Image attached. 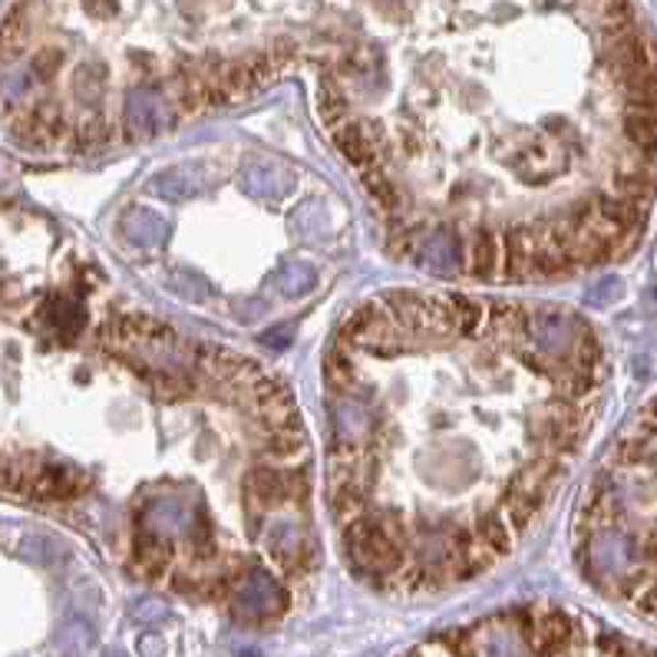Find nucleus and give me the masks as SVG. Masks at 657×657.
<instances>
[{"instance_id":"f257e3e1","label":"nucleus","mask_w":657,"mask_h":657,"mask_svg":"<svg viewBox=\"0 0 657 657\" xmlns=\"http://www.w3.org/2000/svg\"><path fill=\"white\" fill-rule=\"evenodd\" d=\"M617 502H657V396L640 409L631 432H624L611 452V466L594 482ZM584 538L588 571L611 581L624 598L657 578V515L637 528L591 532Z\"/></svg>"},{"instance_id":"f03ea898","label":"nucleus","mask_w":657,"mask_h":657,"mask_svg":"<svg viewBox=\"0 0 657 657\" xmlns=\"http://www.w3.org/2000/svg\"><path fill=\"white\" fill-rule=\"evenodd\" d=\"M343 538H347V555L357 568V574H363V578H390L406 568V545H399L396 538H390L383 532L373 508H366L363 515L347 522Z\"/></svg>"},{"instance_id":"7ed1b4c3","label":"nucleus","mask_w":657,"mask_h":657,"mask_svg":"<svg viewBox=\"0 0 657 657\" xmlns=\"http://www.w3.org/2000/svg\"><path fill=\"white\" fill-rule=\"evenodd\" d=\"M340 343H353L373 357H396L409 350V337L403 333V327L386 314V307L376 300H363L357 304L343 324H340Z\"/></svg>"},{"instance_id":"20e7f679","label":"nucleus","mask_w":657,"mask_h":657,"mask_svg":"<svg viewBox=\"0 0 657 657\" xmlns=\"http://www.w3.org/2000/svg\"><path fill=\"white\" fill-rule=\"evenodd\" d=\"M23 475H26V489H23V495L46 499V502L76 499V495H83V492L92 485L89 472H83L79 466L40 462V459H33V456H23Z\"/></svg>"},{"instance_id":"39448f33","label":"nucleus","mask_w":657,"mask_h":657,"mask_svg":"<svg viewBox=\"0 0 657 657\" xmlns=\"http://www.w3.org/2000/svg\"><path fill=\"white\" fill-rule=\"evenodd\" d=\"M287 604V594L281 591V584L264 574V571H248L238 588H234V614L248 617V621H264L281 614Z\"/></svg>"},{"instance_id":"423d86ee","label":"nucleus","mask_w":657,"mask_h":657,"mask_svg":"<svg viewBox=\"0 0 657 657\" xmlns=\"http://www.w3.org/2000/svg\"><path fill=\"white\" fill-rule=\"evenodd\" d=\"M330 139H333L337 152H340L357 172L376 165L380 145H376V135L370 132V125H363V122H340V125H333V135H330Z\"/></svg>"},{"instance_id":"0eeeda50","label":"nucleus","mask_w":657,"mask_h":657,"mask_svg":"<svg viewBox=\"0 0 657 657\" xmlns=\"http://www.w3.org/2000/svg\"><path fill=\"white\" fill-rule=\"evenodd\" d=\"M499 274L505 281H525L528 274V254H532V238H528V225H508L499 234Z\"/></svg>"},{"instance_id":"6e6552de","label":"nucleus","mask_w":657,"mask_h":657,"mask_svg":"<svg viewBox=\"0 0 657 657\" xmlns=\"http://www.w3.org/2000/svg\"><path fill=\"white\" fill-rule=\"evenodd\" d=\"M499 231L495 228H475L466 248V274L472 281H492L499 274Z\"/></svg>"},{"instance_id":"1a4fd4ad","label":"nucleus","mask_w":657,"mask_h":657,"mask_svg":"<svg viewBox=\"0 0 657 657\" xmlns=\"http://www.w3.org/2000/svg\"><path fill=\"white\" fill-rule=\"evenodd\" d=\"M244 357L228 350V347H218V343H198L195 347V366L198 373L205 376L208 386H225L234 380V373L241 370Z\"/></svg>"},{"instance_id":"9d476101","label":"nucleus","mask_w":657,"mask_h":657,"mask_svg":"<svg viewBox=\"0 0 657 657\" xmlns=\"http://www.w3.org/2000/svg\"><path fill=\"white\" fill-rule=\"evenodd\" d=\"M244 499L254 502L258 508H274L287 502V485H284V469L277 466H254L244 475Z\"/></svg>"},{"instance_id":"9b49d317","label":"nucleus","mask_w":657,"mask_h":657,"mask_svg":"<svg viewBox=\"0 0 657 657\" xmlns=\"http://www.w3.org/2000/svg\"><path fill=\"white\" fill-rule=\"evenodd\" d=\"M132 561L145 578H162L172 565V541L162 538L155 528L139 532L132 541Z\"/></svg>"},{"instance_id":"f8f14e48","label":"nucleus","mask_w":657,"mask_h":657,"mask_svg":"<svg viewBox=\"0 0 657 657\" xmlns=\"http://www.w3.org/2000/svg\"><path fill=\"white\" fill-rule=\"evenodd\" d=\"M571 637H574V624H571V617L561 614V611L541 614L538 624H535V631H532V644H535V650H538L541 657L561 654V650L571 644Z\"/></svg>"},{"instance_id":"ddd939ff","label":"nucleus","mask_w":657,"mask_h":657,"mask_svg":"<svg viewBox=\"0 0 657 657\" xmlns=\"http://www.w3.org/2000/svg\"><path fill=\"white\" fill-rule=\"evenodd\" d=\"M40 314H43V320L50 324V330L59 333L63 340H73V337L86 327V310H83L79 304L66 300V297H53Z\"/></svg>"},{"instance_id":"4468645a","label":"nucleus","mask_w":657,"mask_h":657,"mask_svg":"<svg viewBox=\"0 0 657 657\" xmlns=\"http://www.w3.org/2000/svg\"><path fill=\"white\" fill-rule=\"evenodd\" d=\"M456 337V307L449 294L426 300V343H449Z\"/></svg>"},{"instance_id":"2eb2a0df","label":"nucleus","mask_w":657,"mask_h":657,"mask_svg":"<svg viewBox=\"0 0 657 657\" xmlns=\"http://www.w3.org/2000/svg\"><path fill=\"white\" fill-rule=\"evenodd\" d=\"M360 182H363L370 201H376V208L386 211V218H393L399 211V191H396V185H393V178L386 172H380L376 165H370V168L360 172Z\"/></svg>"},{"instance_id":"dca6fc26","label":"nucleus","mask_w":657,"mask_h":657,"mask_svg":"<svg viewBox=\"0 0 657 657\" xmlns=\"http://www.w3.org/2000/svg\"><path fill=\"white\" fill-rule=\"evenodd\" d=\"M324 383L333 390V393H350L353 386H357V366H353V360L340 350V343L337 347H330L327 353H324Z\"/></svg>"},{"instance_id":"f3484780","label":"nucleus","mask_w":657,"mask_h":657,"mask_svg":"<svg viewBox=\"0 0 657 657\" xmlns=\"http://www.w3.org/2000/svg\"><path fill=\"white\" fill-rule=\"evenodd\" d=\"M261 449L277 459V462H294L307 452V439H304V429L300 426H287V429H274L267 432V439L261 442Z\"/></svg>"},{"instance_id":"a211bd4d","label":"nucleus","mask_w":657,"mask_h":657,"mask_svg":"<svg viewBox=\"0 0 657 657\" xmlns=\"http://www.w3.org/2000/svg\"><path fill=\"white\" fill-rule=\"evenodd\" d=\"M475 532H479V538L495 551V558L512 551L515 535H512V525H508L502 515H495V512H482V515H479V522H475Z\"/></svg>"},{"instance_id":"6ab92c4d","label":"nucleus","mask_w":657,"mask_h":657,"mask_svg":"<svg viewBox=\"0 0 657 657\" xmlns=\"http://www.w3.org/2000/svg\"><path fill=\"white\" fill-rule=\"evenodd\" d=\"M112 139V122H106L102 112H86L76 125H73V142L83 149H99Z\"/></svg>"},{"instance_id":"aec40b11","label":"nucleus","mask_w":657,"mask_h":657,"mask_svg":"<svg viewBox=\"0 0 657 657\" xmlns=\"http://www.w3.org/2000/svg\"><path fill=\"white\" fill-rule=\"evenodd\" d=\"M452 307H456V337H479L482 324H485V304L462 297V294H449Z\"/></svg>"},{"instance_id":"412c9836","label":"nucleus","mask_w":657,"mask_h":657,"mask_svg":"<svg viewBox=\"0 0 657 657\" xmlns=\"http://www.w3.org/2000/svg\"><path fill=\"white\" fill-rule=\"evenodd\" d=\"M317 112H320L324 125H340L347 119V99L330 79L317 89Z\"/></svg>"},{"instance_id":"4be33fe9","label":"nucleus","mask_w":657,"mask_h":657,"mask_svg":"<svg viewBox=\"0 0 657 657\" xmlns=\"http://www.w3.org/2000/svg\"><path fill=\"white\" fill-rule=\"evenodd\" d=\"M277 284L287 297H300L310 284H314V271L300 261H287L281 271H277Z\"/></svg>"},{"instance_id":"5701e85b","label":"nucleus","mask_w":657,"mask_h":657,"mask_svg":"<svg viewBox=\"0 0 657 657\" xmlns=\"http://www.w3.org/2000/svg\"><path fill=\"white\" fill-rule=\"evenodd\" d=\"M59 66H63V50L43 46V50H36L33 59H30V76H33V79H53V73H56Z\"/></svg>"},{"instance_id":"b1692460","label":"nucleus","mask_w":657,"mask_h":657,"mask_svg":"<svg viewBox=\"0 0 657 657\" xmlns=\"http://www.w3.org/2000/svg\"><path fill=\"white\" fill-rule=\"evenodd\" d=\"M284 485H287V502H307L310 499V472L304 466L284 469Z\"/></svg>"},{"instance_id":"393cba45","label":"nucleus","mask_w":657,"mask_h":657,"mask_svg":"<svg viewBox=\"0 0 657 657\" xmlns=\"http://www.w3.org/2000/svg\"><path fill=\"white\" fill-rule=\"evenodd\" d=\"M63 647H66V654H83L89 647V627L86 624H69L63 631Z\"/></svg>"},{"instance_id":"a878e982","label":"nucleus","mask_w":657,"mask_h":657,"mask_svg":"<svg viewBox=\"0 0 657 657\" xmlns=\"http://www.w3.org/2000/svg\"><path fill=\"white\" fill-rule=\"evenodd\" d=\"M261 343L271 347V350L287 347V343H291V327H287V324H284V327H271L267 333H261Z\"/></svg>"},{"instance_id":"bb28decb","label":"nucleus","mask_w":657,"mask_h":657,"mask_svg":"<svg viewBox=\"0 0 657 657\" xmlns=\"http://www.w3.org/2000/svg\"><path fill=\"white\" fill-rule=\"evenodd\" d=\"M621 294V284H617V277H607L601 287H594L591 294H588V300H614Z\"/></svg>"},{"instance_id":"cd10ccee","label":"nucleus","mask_w":657,"mask_h":657,"mask_svg":"<svg viewBox=\"0 0 657 657\" xmlns=\"http://www.w3.org/2000/svg\"><path fill=\"white\" fill-rule=\"evenodd\" d=\"M139 650H142V657H162L165 644H162V637L149 634V637H142V640H139Z\"/></svg>"}]
</instances>
